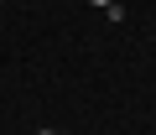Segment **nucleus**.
<instances>
[{
  "label": "nucleus",
  "instance_id": "obj_1",
  "mask_svg": "<svg viewBox=\"0 0 156 135\" xmlns=\"http://www.w3.org/2000/svg\"><path fill=\"white\" fill-rule=\"evenodd\" d=\"M42 135H68V130H42Z\"/></svg>",
  "mask_w": 156,
  "mask_h": 135
},
{
  "label": "nucleus",
  "instance_id": "obj_2",
  "mask_svg": "<svg viewBox=\"0 0 156 135\" xmlns=\"http://www.w3.org/2000/svg\"><path fill=\"white\" fill-rule=\"evenodd\" d=\"M94 5H109V0H94Z\"/></svg>",
  "mask_w": 156,
  "mask_h": 135
}]
</instances>
